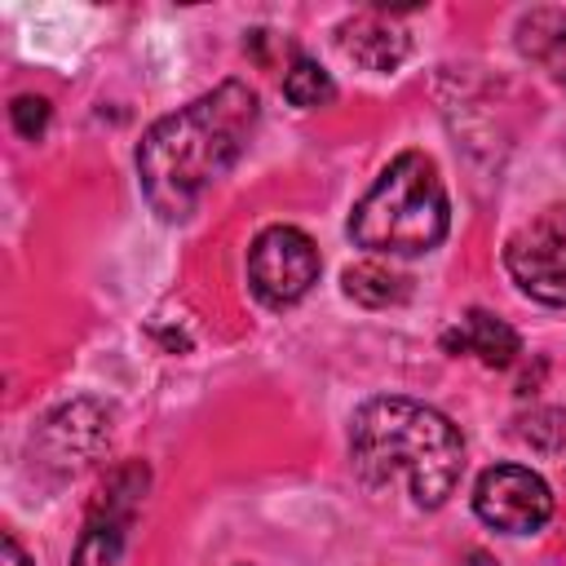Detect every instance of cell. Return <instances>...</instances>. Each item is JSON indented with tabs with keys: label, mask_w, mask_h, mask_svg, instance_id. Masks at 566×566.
I'll list each match as a JSON object with an SVG mask.
<instances>
[{
	"label": "cell",
	"mask_w": 566,
	"mask_h": 566,
	"mask_svg": "<svg viewBox=\"0 0 566 566\" xmlns=\"http://www.w3.org/2000/svg\"><path fill=\"white\" fill-rule=\"evenodd\" d=\"M261 97L243 80H226L212 93L155 119L137 146V186L164 221H186L203 190L221 181L252 142Z\"/></svg>",
	"instance_id": "6da1fadb"
},
{
	"label": "cell",
	"mask_w": 566,
	"mask_h": 566,
	"mask_svg": "<svg viewBox=\"0 0 566 566\" xmlns=\"http://www.w3.org/2000/svg\"><path fill=\"white\" fill-rule=\"evenodd\" d=\"M349 469L367 491L407 486L416 509H438L464 473V438L429 402L371 398L349 420Z\"/></svg>",
	"instance_id": "7a4b0ae2"
},
{
	"label": "cell",
	"mask_w": 566,
	"mask_h": 566,
	"mask_svg": "<svg viewBox=\"0 0 566 566\" xmlns=\"http://www.w3.org/2000/svg\"><path fill=\"white\" fill-rule=\"evenodd\" d=\"M451 230V199L424 150H402L349 212V239L376 256L433 252Z\"/></svg>",
	"instance_id": "3957f363"
},
{
	"label": "cell",
	"mask_w": 566,
	"mask_h": 566,
	"mask_svg": "<svg viewBox=\"0 0 566 566\" xmlns=\"http://www.w3.org/2000/svg\"><path fill=\"white\" fill-rule=\"evenodd\" d=\"M504 270L531 301L566 310V203L539 208L504 239Z\"/></svg>",
	"instance_id": "277c9868"
},
{
	"label": "cell",
	"mask_w": 566,
	"mask_h": 566,
	"mask_svg": "<svg viewBox=\"0 0 566 566\" xmlns=\"http://www.w3.org/2000/svg\"><path fill=\"white\" fill-rule=\"evenodd\" d=\"M318 248L296 226H265L248 248V283L270 310L296 305L318 283Z\"/></svg>",
	"instance_id": "5b68a950"
},
{
	"label": "cell",
	"mask_w": 566,
	"mask_h": 566,
	"mask_svg": "<svg viewBox=\"0 0 566 566\" xmlns=\"http://www.w3.org/2000/svg\"><path fill=\"white\" fill-rule=\"evenodd\" d=\"M146 486H150V469L142 460L119 464L102 482V491H97V500H93V509L84 517V531L75 539L71 566H119L128 531H133L137 509L146 500Z\"/></svg>",
	"instance_id": "8992f818"
},
{
	"label": "cell",
	"mask_w": 566,
	"mask_h": 566,
	"mask_svg": "<svg viewBox=\"0 0 566 566\" xmlns=\"http://www.w3.org/2000/svg\"><path fill=\"white\" fill-rule=\"evenodd\" d=\"M473 513L504 535H531L553 517L548 482L526 464H491L473 482Z\"/></svg>",
	"instance_id": "52a82bcc"
},
{
	"label": "cell",
	"mask_w": 566,
	"mask_h": 566,
	"mask_svg": "<svg viewBox=\"0 0 566 566\" xmlns=\"http://www.w3.org/2000/svg\"><path fill=\"white\" fill-rule=\"evenodd\" d=\"M106 438H111V416L97 402L80 398V402L57 407L40 424V455L57 478H66V473H80L84 464H93V455L106 447Z\"/></svg>",
	"instance_id": "ba28073f"
},
{
	"label": "cell",
	"mask_w": 566,
	"mask_h": 566,
	"mask_svg": "<svg viewBox=\"0 0 566 566\" xmlns=\"http://www.w3.org/2000/svg\"><path fill=\"white\" fill-rule=\"evenodd\" d=\"M336 44H340V53H345L354 66H363V71H371V75L398 71V66L407 62V53H411V35H407V31L398 27V18L385 13V9H363V13L345 18V22L336 27Z\"/></svg>",
	"instance_id": "9c48e42d"
},
{
	"label": "cell",
	"mask_w": 566,
	"mask_h": 566,
	"mask_svg": "<svg viewBox=\"0 0 566 566\" xmlns=\"http://www.w3.org/2000/svg\"><path fill=\"white\" fill-rule=\"evenodd\" d=\"M442 349H447V354H473V358L486 363V367H513L517 354H522V336H517L504 318H495V314H486V310H469V314L442 336Z\"/></svg>",
	"instance_id": "30bf717a"
},
{
	"label": "cell",
	"mask_w": 566,
	"mask_h": 566,
	"mask_svg": "<svg viewBox=\"0 0 566 566\" xmlns=\"http://www.w3.org/2000/svg\"><path fill=\"white\" fill-rule=\"evenodd\" d=\"M517 53L566 84V9H526L517 18Z\"/></svg>",
	"instance_id": "8fae6325"
},
{
	"label": "cell",
	"mask_w": 566,
	"mask_h": 566,
	"mask_svg": "<svg viewBox=\"0 0 566 566\" xmlns=\"http://www.w3.org/2000/svg\"><path fill=\"white\" fill-rule=\"evenodd\" d=\"M345 296L367 305V310H389V305H402L411 296V279L380 265V261H363V265H349L345 270Z\"/></svg>",
	"instance_id": "7c38bea8"
},
{
	"label": "cell",
	"mask_w": 566,
	"mask_h": 566,
	"mask_svg": "<svg viewBox=\"0 0 566 566\" xmlns=\"http://www.w3.org/2000/svg\"><path fill=\"white\" fill-rule=\"evenodd\" d=\"M283 97L292 106H301V111H314V106H327L336 97V80L314 57L296 53L292 66H287V75H283Z\"/></svg>",
	"instance_id": "4fadbf2b"
},
{
	"label": "cell",
	"mask_w": 566,
	"mask_h": 566,
	"mask_svg": "<svg viewBox=\"0 0 566 566\" xmlns=\"http://www.w3.org/2000/svg\"><path fill=\"white\" fill-rule=\"evenodd\" d=\"M513 433H517L531 451L557 455L562 442H566V411H557V407H531V416H522Z\"/></svg>",
	"instance_id": "5bb4252c"
},
{
	"label": "cell",
	"mask_w": 566,
	"mask_h": 566,
	"mask_svg": "<svg viewBox=\"0 0 566 566\" xmlns=\"http://www.w3.org/2000/svg\"><path fill=\"white\" fill-rule=\"evenodd\" d=\"M49 115H53V106L44 97H35V93L13 97V106H9V124H13V133L22 142H40L44 128H49Z\"/></svg>",
	"instance_id": "9a60e30c"
},
{
	"label": "cell",
	"mask_w": 566,
	"mask_h": 566,
	"mask_svg": "<svg viewBox=\"0 0 566 566\" xmlns=\"http://www.w3.org/2000/svg\"><path fill=\"white\" fill-rule=\"evenodd\" d=\"M0 566H31V557L22 553V544H18L13 531H4V539H0Z\"/></svg>",
	"instance_id": "2e32d148"
},
{
	"label": "cell",
	"mask_w": 566,
	"mask_h": 566,
	"mask_svg": "<svg viewBox=\"0 0 566 566\" xmlns=\"http://www.w3.org/2000/svg\"><path fill=\"white\" fill-rule=\"evenodd\" d=\"M455 566H500V562H495V557H491L486 548H469V553H464V557H460Z\"/></svg>",
	"instance_id": "e0dca14e"
}]
</instances>
